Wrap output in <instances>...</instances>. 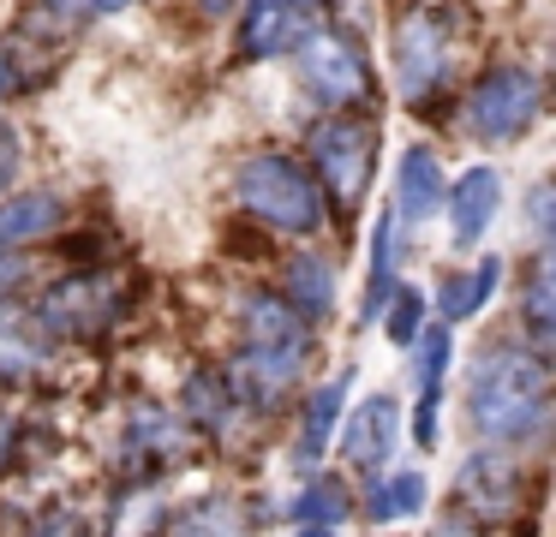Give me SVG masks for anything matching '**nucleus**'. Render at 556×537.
<instances>
[{
	"instance_id": "1",
	"label": "nucleus",
	"mask_w": 556,
	"mask_h": 537,
	"mask_svg": "<svg viewBox=\"0 0 556 537\" xmlns=\"http://www.w3.org/2000/svg\"><path fill=\"white\" fill-rule=\"evenodd\" d=\"M467 424L491 448H527L551 436V370L532 346L491 341L467 376Z\"/></svg>"
},
{
	"instance_id": "2",
	"label": "nucleus",
	"mask_w": 556,
	"mask_h": 537,
	"mask_svg": "<svg viewBox=\"0 0 556 537\" xmlns=\"http://www.w3.org/2000/svg\"><path fill=\"white\" fill-rule=\"evenodd\" d=\"M233 197L245 203V215H257L276 233L312 239L324 227V186L300 162H288V155H252V162H240Z\"/></svg>"
},
{
	"instance_id": "3",
	"label": "nucleus",
	"mask_w": 556,
	"mask_h": 537,
	"mask_svg": "<svg viewBox=\"0 0 556 537\" xmlns=\"http://www.w3.org/2000/svg\"><path fill=\"white\" fill-rule=\"evenodd\" d=\"M455 24H448V7H413L407 18L395 24V84L401 102H431L448 78H455Z\"/></svg>"
},
{
	"instance_id": "4",
	"label": "nucleus",
	"mask_w": 556,
	"mask_h": 537,
	"mask_svg": "<svg viewBox=\"0 0 556 537\" xmlns=\"http://www.w3.org/2000/svg\"><path fill=\"white\" fill-rule=\"evenodd\" d=\"M539 102H544L539 72L496 66L472 84L467 107H460V126H467L472 143H515V138H527V126L539 119Z\"/></svg>"
},
{
	"instance_id": "5",
	"label": "nucleus",
	"mask_w": 556,
	"mask_h": 537,
	"mask_svg": "<svg viewBox=\"0 0 556 537\" xmlns=\"http://www.w3.org/2000/svg\"><path fill=\"white\" fill-rule=\"evenodd\" d=\"M312 162L324 174L329 197L341 209H359V197L371 191V167H377V126L371 119H353V114H336L324 126H312Z\"/></svg>"
},
{
	"instance_id": "6",
	"label": "nucleus",
	"mask_w": 556,
	"mask_h": 537,
	"mask_svg": "<svg viewBox=\"0 0 556 537\" xmlns=\"http://www.w3.org/2000/svg\"><path fill=\"white\" fill-rule=\"evenodd\" d=\"M126 317V286L114 281L109 269H85V274H66L42 293L37 322L49 334H73V341H90V334H109L114 322Z\"/></svg>"
},
{
	"instance_id": "7",
	"label": "nucleus",
	"mask_w": 556,
	"mask_h": 537,
	"mask_svg": "<svg viewBox=\"0 0 556 537\" xmlns=\"http://www.w3.org/2000/svg\"><path fill=\"white\" fill-rule=\"evenodd\" d=\"M300 78L312 90V102L324 107H353L371 95V72H365L359 42L348 30H336V24H317L300 42Z\"/></svg>"
},
{
	"instance_id": "8",
	"label": "nucleus",
	"mask_w": 556,
	"mask_h": 537,
	"mask_svg": "<svg viewBox=\"0 0 556 537\" xmlns=\"http://www.w3.org/2000/svg\"><path fill=\"white\" fill-rule=\"evenodd\" d=\"M305 358H312V341H293V346H245V353L233 358V370H228L240 406H245V412H269V406H276L281 394H288L293 382L305 376Z\"/></svg>"
},
{
	"instance_id": "9",
	"label": "nucleus",
	"mask_w": 556,
	"mask_h": 537,
	"mask_svg": "<svg viewBox=\"0 0 556 537\" xmlns=\"http://www.w3.org/2000/svg\"><path fill=\"white\" fill-rule=\"evenodd\" d=\"M317 30V0H245L240 12V54L245 60H276L300 48Z\"/></svg>"
},
{
	"instance_id": "10",
	"label": "nucleus",
	"mask_w": 556,
	"mask_h": 537,
	"mask_svg": "<svg viewBox=\"0 0 556 537\" xmlns=\"http://www.w3.org/2000/svg\"><path fill=\"white\" fill-rule=\"evenodd\" d=\"M455 496H460V508H467L479 525H503L508 513L520 508V465L508 460L503 448L472 453V460H460Z\"/></svg>"
},
{
	"instance_id": "11",
	"label": "nucleus",
	"mask_w": 556,
	"mask_h": 537,
	"mask_svg": "<svg viewBox=\"0 0 556 537\" xmlns=\"http://www.w3.org/2000/svg\"><path fill=\"white\" fill-rule=\"evenodd\" d=\"M496 209H503V174L496 167H467V174L448 186V245H460V251H472L484 233H491V221H496Z\"/></svg>"
},
{
	"instance_id": "12",
	"label": "nucleus",
	"mask_w": 556,
	"mask_h": 537,
	"mask_svg": "<svg viewBox=\"0 0 556 537\" xmlns=\"http://www.w3.org/2000/svg\"><path fill=\"white\" fill-rule=\"evenodd\" d=\"M395 442H401V406L389 400V394L359 400L353 418L341 424V453H348V465H359V472H377V465L395 453Z\"/></svg>"
},
{
	"instance_id": "13",
	"label": "nucleus",
	"mask_w": 556,
	"mask_h": 537,
	"mask_svg": "<svg viewBox=\"0 0 556 537\" xmlns=\"http://www.w3.org/2000/svg\"><path fill=\"white\" fill-rule=\"evenodd\" d=\"M389 209H395L407 227H419V221H431L437 209H448V179H443V167H437V155L425 150V143H413V150L401 155L395 203H389Z\"/></svg>"
},
{
	"instance_id": "14",
	"label": "nucleus",
	"mask_w": 556,
	"mask_h": 537,
	"mask_svg": "<svg viewBox=\"0 0 556 537\" xmlns=\"http://www.w3.org/2000/svg\"><path fill=\"white\" fill-rule=\"evenodd\" d=\"M348 382H353V370H336V376L317 382V394L305 400L300 436H293V465H300V472H312V465L329 453V442H336V430H341V406H348Z\"/></svg>"
},
{
	"instance_id": "15",
	"label": "nucleus",
	"mask_w": 556,
	"mask_h": 537,
	"mask_svg": "<svg viewBox=\"0 0 556 537\" xmlns=\"http://www.w3.org/2000/svg\"><path fill=\"white\" fill-rule=\"evenodd\" d=\"M186 448H192V436H186V424L174 412H162V406H132V424H126V465H174L186 460Z\"/></svg>"
},
{
	"instance_id": "16",
	"label": "nucleus",
	"mask_w": 556,
	"mask_h": 537,
	"mask_svg": "<svg viewBox=\"0 0 556 537\" xmlns=\"http://www.w3.org/2000/svg\"><path fill=\"white\" fill-rule=\"evenodd\" d=\"M61 227H66L61 191H18V197H0V251L37 245V239L61 233Z\"/></svg>"
},
{
	"instance_id": "17",
	"label": "nucleus",
	"mask_w": 556,
	"mask_h": 537,
	"mask_svg": "<svg viewBox=\"0 0 556 537\" xmlns=\"http://www.w3.org/2000/svg\"><path fill=\"white\" fill-rule=\"evenodd\" d=\"M240 329H245V346L305 341V317L288 305V293H269V286H245L240 293Z\"/></svg>"
},
{
	"instance_id": "18",
	"label": "nucleus",
	"mask_w": 556,
	"mask_h": 537,
	"mask_svg": "<svg viewBox=\"0 0 556 537\" xmlns=\"http://www.w3.org/2000/svg\"><path fill=\"white\" fill-rule=\"evenodd\" d=\"M496 286H503V257H479L472 269L443 274V281H437V317H443L448 329L467 322V317H479V310L491 305Z\"/></svg>"
},
{
	"instance_id": "19",
	"label": "nucleus",
	"mask_w": 556,
	"mask_h": 537,
	"mask_svg": "<svg viewBox=\"0 0 556 537\" xmlns=\"http://www.w3.org/2000/svg\"><path fill=\"white\" fill-rule=\"evenodd\" d=\"M281 293H288V305L300 310L305 322H324L329 310H336V269H329L317 251H293L288 274H281Z\"/></svg>"
},
{
	"instance_id": "20",
	"label": "nucleus",
	"mask_w": 556,
	"mask_h": 537,
	"mask_svg": "<svg viewBox=\"0 0 556 537\" xmlns=\"http://www.w3.org/2000/svg\"><path fill=\"white\" fill-rule=\"evenodd\" d=\"M419 508H425V472L401 465V472H377V477H365V513H371V525L413 520Z\"/></svg>"
},
{
	"instance_id": "21",
	"label": "nucleus",
	"mask_w": 556,
	"mask_h": 537,
	"mask_svg": "<svg viewBox=\"0 0 556 537\" xmlns=\"http://www.w3.org/2000/svg\"><path fill=\"white\" fill-rule=\"evenodd\" d=\"M395 227H401L395 209H383V215H377V227H371V281H365V317H383L389 298H395V286H401V281H395V251H401Z\"/></svg>"
},
{
	"instance_id": "22",
	"label": "nucleus",
	"mask_w": 556,
	"mask_h": 537,
	"mask_svg": "<svg viewBox=\"0 0 556 537\" xmlns=\"http://www.w3.org/2000/svg\"><path fill=\"white\" fill-rule=\"evenodd\" d=\"M162 489L150 477H132V484L114 496V513H109V537H150L162 525Z\"/></svg>"
},
{
	"instance_id": "23",
	"label": "nucleus",
	"mask_w": 556,
	"mask_h": 537,
	"mask_svg": "<svg viewBox=\"0 0 556 537\" xmlns=\"http://www.w3.org/2000/svg\"><path fill=\"white\" fill-rule=\"evenodd\" d=\"M42 334L49 329H30V322H18V317H0V382H30L37 376L42 358H49Z\"/></svg>"
},
{
	"instance_id": "24",
	"label": "nucleus",
	"mask_w": 556,
	"mask_h": 537,
	"mask_svg": "<svg viewBox=\"0 0 556 537\" xmlns=\"http://www.w3.org/2000/svg\"><path fill=\"white\" fill-rule=\"evenodd\" d=\"M180 537H252V520L233 496H204L180 513Z\"/></svg>"
},
{
	"instance_id": "25",
	"label": "nucleus",
	"mask_w": 556,
	"mask_h": 537,
	"mask_svg": "<svg viewBox=\"0 0 556 537\" xmlns=\"http://www.w3.org/2000/svg\"><path fill=\"white\" fill-rule=\"evenodd\" d=\"M348 508H353V496L341 477H305V489L293 496L288 513H293V525H341Z\"/></svg>"
},
{
	"instance_id": "26",
	"label": "nucleus",
	"mask_w": 556,
	"mask_h": 537,
	"mask_svg": "<svg viewBox=\"0 0 556 537\" xmlns=\"http://www.w3.org/2000/svg\"><path fill=\"white\" fill-rule=\"evenodd\" d=\"M448 358H455V334H448V322L443 329H425L419 346H413V382H419V394H437V400H443Z\"/></svg>"
},
{
	"instance_id": "27",
	"label": "nucleus",
	"mask_w": 556,
	"mask_h": 537,
	"mask_svg": "<svg viewBox=\"0 0 556 537\" xmlns=\"http://www.w3.org/2000/svg\"><path fill=\"white\" fill-rule=\"evenodd\" d=\"M383 329L395 346H419V334H425V293L419 286H407V281L395 286V298H389V310H383Z\"/></svg>"
},
{
	"instance_id": "28",
	"label": "nucleus",
	"mask_w": 556,
	"mask_h": 537,
	"mask_svg": "<svg viewBox=\"0 0 556 537\" xmlns=\"http://www.w3.org/2000/svg\"><path fill=\"white\" fill-rule=\"evenodd\" d=\"M520 322H527V334H532V341L556 346V281H551L544 269L532 274L527 298H520Z\"/></svg>"
},
{
	"instance_id": "29",
	"label": "nucleus",
	"mask_w": 556,
	"mask_h": 537,
	"mask_svg": "<svg viewBox=\"0 0 556 537\" xmlns=\"http://www.w3.org/2000/svg\"><path fill=\"white\" fill-rule=\"evenodd\" d=\"M527 221H532V233H539L544 245H556V179H539V186H532Z\"/></svg>"
},
{
	"instance_id": "30",
	"label": "nucleus",
	"mask_w": 556,
	"mask_h": 537,
	"mask_svg": "<svg viewBox=\"0 0 556 537\" xmlns=\"http://www.w3.org/2000/svg\"><path fill=\"white\" fill-rule=\"evenodd\" d=\"M18 162H25V143H18V131L0 119V197L13 191V179H18Z\"/></svg>"
},
{
	"instance_id": "31",
	"label": "nucleus",
	"mask_w": 556,
	"mask_h": 537,
	"mask_svg": "<svg viewBox=\"0 0 556 537\" xmlns=\"http://www.w3.org/2000/svg\"><path fill=\"white\" fill-rule=\"evenodd\" d=\"M413 442L437 448V394H419V406H413Z\"/></svg>"
},
{
	"instance_id": "32",
	"label": "nucleus",
	"mask_w": 556,
	"mask_h": 537,
	"mask_svg": "<svg viewBox=\"0 0 556 537\" xmlns=\"http://www.w3.org/2000/svg\"><path fill=\"white\" fill-rule=\"evenodd\" d=\"M18 286H25V257H18V251H0V305H7Z\"/></svg>"
},
{
	"instance_id": "33",
	"label": "nucleus",
	"mask_w": 556,
	"mask_h": 537,
	"mask_svg": "<svg viewBox=\"0 0 556 537\" xmlns=\"http://www.w3.org/2000/svg\"><path fill=\"white\" fill-rule=\"evenodd\" d=\"M30 537H90V532H85V520H78V513H54V520H42Z\"/></svg>"
},
{
	"instance_id": "34",
	"label": "nucleus",
	"mask_w": 556,
	"mask_h": 537,
	"mask_svg": "<svg viewBox=\"0 0 556 537\" xmlns=\"http://www.w3.org/2000/svg\"><path fill=\"white\" fill-rule=\"evenodd\" d=\"M431 537H484V525L472 513H443V525H431Z\"/></svg>"
},
{
	"instance_id": "35",
	"label": "nucleus",
	"mask_w": 556,
	"mask_h": 537,
	"mask_svg": "<svg viewBox=\"0 0 556 537\" xmlns=\"http://www.w3.org/2000/svg\"><path fill=\"white\" fill-rule=\"evenodd\" d=\"M18 90V66H13V54H7V42H0V102Z\"/></svg>"
},
{
	"instance_id": "36",
	"label": "nucleus",
	"mask_w": 556,
	"mask_h": 537,
	"mask_svg": "<svg viewBox=\"0 0 556 537\" xmlns=\"http://www.w3.org/2000/svg\"><path fill=\"white\" fill-rule=\"evenodd\" d=\"M13 418H7V412H0V465H7V460H13Z\"/></svg>"
},
{
	"instance_id": "37",
	"label": "nucleus",
	"mask_w": 556,
	"mask_h": 537,
	"mask_svg": "<svg viewBox=\"0 0 556 537\" xmlns=\"http://www.w3.org/2000/svg\"><path fill=\"white\" fill-rule=\"evenodd\" d=\"M132 7V0H90V12H97V18H109V12H126Z\"/></svg>"
},
{
	"instance_id": "38",
	"label": "nucleus",
	"mask_w": 556,
	"mask_h": 537,
	"mask_svg": "<svg viewBox=\"0 0 556 537\" xmlns=\"http://www.w3.org/2000/svg\"><path fill=\"white\" fill-rule=\"evenodd\" d=\"M293 537H336V525H300Z\"/></svg>"
},
{
	"instance_id": "39",
	"label": "nucleus",
	"mask_w": 556,
	"mask_h": 537,
	"mask_svg": "<svg viewBox=\"0 0 556 537\" xmlns=\"http://www.w3.org/2000/svg\"><path fill=\"white\" fill-rule=\"evenodd\" d=\"M539 269H544V274H551V281H556V245H544V257H539Z\"/></svg>"
}]
</instances>
